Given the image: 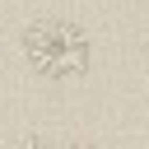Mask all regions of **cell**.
I'll return each instance as SVG.
<instances>
[{"label": "cell", "instance_id": "cell-1", "mask_svg": "<svg viewBox=\"0 0 149 149\" xmlns=\"http://www.w3.org/2000/svg\"><path fill=\"white\" fill-rule=\"evenodd\" d=\"M23 61L33 65V74L65 84L88 74L93 65V37L74 23V19H33L23 28Z\"/></svg>", "mask_w": 149, "mask_h": 149}, {"label": "cell", "instance_id": "cell-2", "mask_svg": "<svg viewBox=\"0 0 149 149\" xmlns=\"http://www.w3.org/2000/svg\"><path fill=\"white\" fill-rule=\"evenodd\" d=\"M5 149H51V144H42V140L28 135V140H14V144H5Z\"/></svg>", "mask_w": 149, "mask_h": 149}]
</instances>
